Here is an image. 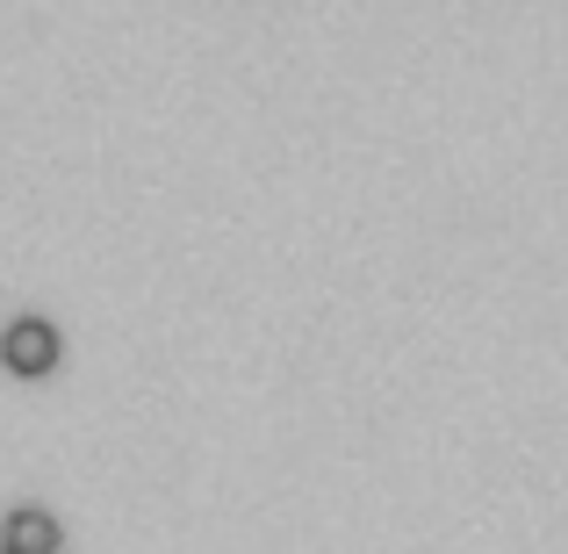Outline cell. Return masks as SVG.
<instances>
[{
	"label": "cell",
	"mask_w": 568,
	"mask_h": 554,
	"mask_svg": "<svg viewBox=\"0 0 568 554\" xmlns=\"http://www.w3.org/2000/svg\"><path fill=\"white\" fill-rule=\"evenodd\" d=\"M58 541H65V533H58L51 512H14L8 526H0V547L8 554H58Z\"/></svg>",
	"instance_id": "2"
},
{
	"label": "cell",
	"mask_w": 568,
	"mask_h": 554,
	"mask_svg": "<svg viewBox=\"0 0 568 554\" xmlns=\"http://www.w3.org/2000/svg\"><path fill=\"white\" fill-rule=\"evenodd\" d=\"M0 367L22 374V382H37V374L58 367V332L43 318H14L8 332H0Z\"/></svg>",
	"instance_id": "1"
}]
</instances>
